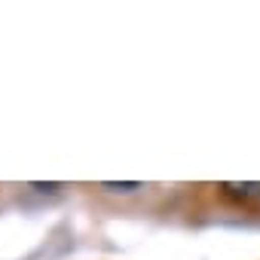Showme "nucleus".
I'll list each match as a JSON object with an SVG mask.
<instances>
[{
	"mask_svg": "<svg viewBox=\"0 0 260 260\" xmlns=\"http://www.w3.org/2000/svg\"><path fill=\"white\" fill-rule=\"evenodd\" d=\"M220 190L233 199H257L260 196V184H233V181H226Z\"/></svg>",
	"mask_w": 260,
	"mask_h": 260,
	"instance_id": "1",
	"label": "nucleus"
},
{
	"mask_svg": "<svg viewBox=\"0 0 260 260\" xmlns=\"http://www.w3.org/2000/svg\"><path fill=\"white\" fill-rule=\"evenodd\" d=\"M101 187L110 190V193H132V190H141L138 181H104Z\"/></svg>",
	"mask_w": 260,
	"mask_h": 260,
	"instance_id": "2",
	"label": "nucleus"
},
{
	"mask_svg": "<svg viewBox=\"0 0 260 260\" xmlns=\"http://www.w3.org/2000/svg\"><path fill=\"white\" fill-rule=\"evenodd\" d=\"M31 187H34V190H49V193H52V190H58V184H40V181H34Z\"/></svg>",
	"mask_w": 260,
	"mask_h": 260,
	"instance_id": "3",
	"label": "nucleus"
}]
</instances>
